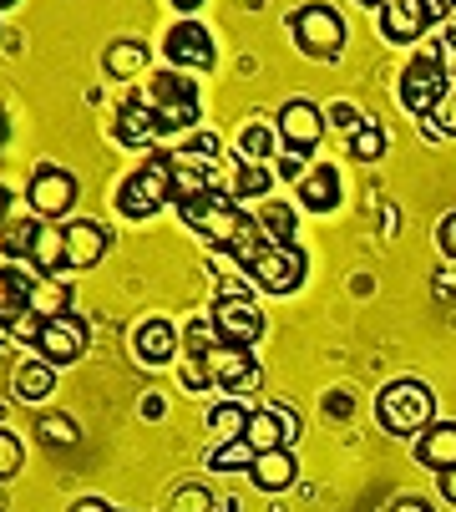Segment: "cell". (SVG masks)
<instances>
[{"label":"cell","instance_id":"6da1fadb","mask_svg":"<svg viewBox=\"0 0 456 512\" xmlns=\"http://www.w3.org/2000/svg\"><path fill=\"white\" fill-rule=\"evenodd\" d=\"M178 208H183V224L198 239L218 244V249H228V244L244 234V224H249V213L239 208V198L234 193H218V188H208V193H198V198H188Z\"/></svg>","mask_w":456,"mask_h":512},{"label":"cell","instance_id":"7a4b0ae2","mask_svg":"<svg viewBox=\"0 0 456 512\" xmlns=\"http://www.w3.org/2000/svg\"><path fill=\"white\" fill-rule=\"evenodd\" d=\"M375 421L386 426L391 436H421L431 421H436V406H431V391L421 381H391L386 391L375 396Z\"/></svg>","mask_w":456,"mask_h":512},{"label":"cell","instance_id":"3957f363","mask_svg":"<svg viewBox=\"0 0 456 512\" xmlns=\"http://www.w3.org/2000/svg\"><path fill=\"white\" fill-rule=\"evenodd\" d=\"M112 203H117L122 218H152L163 203H173V158L147 163V168H137L132 178H122V188H117Z\"/></svg>","mask_w":456,"mask_h":512},{"label":"cell","instance_id":"277c9868","mask_svg":"<svg viewBox=\"0 0 456 512\" xmlns=\"http://www.w3.org/2000/svg\"><path fill=\"white\" fill-rule=\"evenodd\" d=\"M294 41H299V51L304 56H320V61H335L340 56V46H345V16L335 11V6H304V11H294Z\"/></svg>","mask_w":456,"mask_h":512},{"label":"cell","instance_id":"5b68a950","mask_svg":"<svg viewBox=\"0 0 456 512\" xmlns=\"http://www.w3.org/2000/svg\"><path fill=\"white\" fill-rule=\"evenodd\" d=\"M152 107H158V127L163 132H188L198 122V87L183 77V71H163L152 77Z\"/></svg>","mask_w":456,"mask_h":512},{"label":"cell","instance_id":"8992f818","mask_svg":"<svg viewBox=\"0 0 456 512\" xmlns=\"http://www.w3.org/2000/svg\"><path fill=\"white\" fill-rule=\"evenodd\" d=\"M446 92H451V82H446V66H441L431 51L406 61V71H401V107H406L411 117H426V112H431Z\"/></svg>","mask_w":456,"mask_h":512},{"label":"cell","instance_id":"52a82bcc","mask_svg":"<svg viewBox=\"0 0 456 512\" xmlns=\"http://www.w3.org/2000/svg\"><path fill=\"white\" fill-rule=\"evenodd\" d=\"M274 132H279V142H284L289 153H304V158H310V153L320 148V137H325V112H320L310 97H294V102L279 107Z\"/></svg>","mask_w":456,"mask_h":512},{"label":"cell","instance_id":"ba28073f","mask_svg":"<svg viewBox=\"0 0 456 512\" xmlns=\"http://www.w3.org/2000/svg\"><path fill=\"white\" fill-rule=\"evenodd\" d=\"M208 315H213V325H218L223 345L254 350V345H259V335H264V315H259V305H254L249 295H218V305H213Z\"/></svg>","mask_w":456,"mask_h":512},{"label":"cell","instance_id":"9c48e42d","mask_svg":"<svg viewBox=\"0 0 456 512\" xmlns=\"http://www.w3.org/2000/svg\"><path fill=\"white\" fill-rule=\"evenodd\" d=\"M249 279L264 289V295H294V289L304 284V254H299L294 244H269V249L254 259Z\"/></svg>","mask_w":456,"mask_h":512},{"label":"cell","instance_id":"30bf717a","mask_svg":"<svg viewBox=\"0 0 456 512\" xmlns=\"http://www.w3.org/2000/svg\"><path fill=\"white\" fill-rule=\"evenodd\" d=\"M208 365V381L223 386V391H234V396H249L259 391V365H254V350H239V345H218L203 355Z\"/></svg>","mask_w":456,"mask_h":512},{"label":"cell","instance_id":"8fae6325","mask_svg":"<svg viewBox=\"0 0 456 512\" xmlns=\"http://www.w3.org/2000/svg\"><path fill=\"white\" fill-rule=\"evenodd\" d=\"M26 198H31V213L51 224V218L71 213V203H76V178H71L66 168H51V163H41V168L31 173V188H26Z\"/></svg>","mask_w":456,"mask_h":512},{"label":"cell","instance_id":"7c38bea8","mask_svg":"<svg viewBox=\"0 0 456 512\" xmlns=\"http://www.w3.org/2000/svg\"><path fill=\"white\" fill-rule=\"evenodd\" d=\"M36 350H41L46 365H76L87 355V325L76 315H56V320L41 325V345Z\"/></svg>","mask_w":456,"mask_h":512},{"label":"cell","instance_id":"4fadbf2b","mask_svg":"<svg viewBox=\"0 0 456 512\" xmlns=\"http://www.w3.org/2000/svg\"><path fill=\"white\" fill-rule=\"evenodd\" d=\"M163 51H168V61L173 66H188V71H208L213 66V36H208V26H198L193 16H183L173 31H168V41H163Z\"/></svg>","mask_w":456,"mask_h":512},{"label":"cell","instance_id":"5bb4252c","mask_svg":"<svg viewBox=\"0 0 456 512\" xmlns=\"http://www.w3.org/2000/svg\"><path fill=\"white\" fill-rule=\"evenodd\" d=\"M132 350H137L142 365H173L178 360V330H173V320L168 315L142 320L137 335H132Z\"/></svg>","mask_w":456,"mask_h":512},{"label":"cell","instance_id":"9a60e30c","mask_svg":"<svg viewBox=\"0 0 456 512\" xmlns=\"http://www.w3.org/2000/svg\"><path fill=\"white\" fill-rule=\"evenodd\" d=\"M107 254V229L92 218H76L66 224V269H97Z\"/></svg>","mask_w":456,"mask_h":512},{"label":"cell","instance_id":"2e32d148","mask_svg":"<svg viewBox=\"0 0 456 512\" xmlns=\"http://www.w3.org/2000/svg\"><path fill=\"white\" fill-rule=\"evenodd\" d=\"M375 16H380V36H386L391 46H406V41H416L431 26L426 11H421V0H386Z\"/></svg>","mask_w":456,"mask_h":512},{"label":"cell","instance_id":"e0dca14e","mask_svg":"<svg viewBox=\"0 0 456 512\" xmlns=\"http://www.w3.org/2000/svg\"><path fill=\"white\" fill-rule=\"evenodd\" d=\"M158 132H163V127H158V107H152V97L122 102V112H117V137L127 142V148H147Z\"/></svg>","mask_w":456,"mask_h":512},{"label":"cell","instance_id":"ac0fdd59","mask_svg":"<svg viewBox=\"0 0 456 512\" xmlns=\"http://www.w3.org/2000/svg\"><path fill=\"white\" fill-rule=\"evenodd\" d=\"M26 310H36L41 320H56L71 310V284L56 279V274H31L26 284Z\"/></svg>","mask_w":456,"mask_h":512},{"label":"cell","instance_id":"d6986e66","mask_svg":"<svg viewBox=\"0 0 456 512\" xmlns=\"http://www.w3.org/2000/svg\"><path fill=\"white\" fill-rule=\"evenodd\" d=\"M416 457H421L431 472L456 467V421H431V426L416 436Z\"/></svg>","mask_w":456,"mask_h":512},{"label":"cell","instance_id":"ffe728a7","mask_svg":"<svg viewBox=\"0 0 456 512\" xmlns=\"http://www.w3.org/2000/svg\"><path fill=\"white\" fill-rule=\"evenodd\" d=\"M249 477H254V487H259V492H289V487H294V477H299V467H294L289 447H279V452H259V457H254V467H249Z\"/></svg>","mask_w":456,"mask_h":512},{"label":"cell","instance_id":"44dd1931","mask_svg":"<svg viewBox=\"0 0 456 512\" xmlns=\"http://www.w3.org/2000/svg\"><path fill=\"white\" fill-rule=\"evenodd\" d=\"M26 259L36 264V274H56V269H66V229H56V224H46V218H41V229H36Z\"/></svg>","mask_w":456,"mask_h":512},{"label":"cell","instance_id":"7402d4cb","mask_svg":"<svg viewBox=\"0 0 456 512\" xmlns=\"http://www.w3.org/2000/svg\"><path fill=\"white\" fill-rule=\"evenodd\" d=\"M244 442L254 447V457H259V452H279V447H289V436H284V426H279V411H274V406H259V411H249Z\"/></svg>","mask_w":456,"mask_h":512},{"label":"cell","instance_id":"603a6c76","mask_svg":"<svg viewBox=\"0 0 456 512\" xmlns=\"http://www.w3.org/2000/svg\"><path fill=\"white\" fill-rule=\"evenodd\" d=\"M51 391H56V365H46L41 355H36V360H26L21 371H16V396H21L26 406H41Z\"/></svg>","mask_w":456,"mask_h":512},{"label":"cell","instance_id":"cb8c5ba5","mask_svg":"<svg viewBox=\"0 0 456 512\" xmlns=\"http://www.w3.org/2000/svg\"><path fill=\"white\" fill-rule=\"evenodd\" d=\"M299 198H304V208H315V213L340 208V173L335 168H315L310 178L299 183Z\"/></svg>","mask_w":456,"mask_h":512},{"label":"cell","instance_id":"d4e9b609","mask_svg":"<svg viewBox=\"0 0 456 512\" xmlns=\"http://www.w3.org/2000/svg\"><path fill=\"white\" fill-rule=\"evenodd\" d=\"M102 66H107V77L127 82V77H137V71L147 66V46H142V41H112V46L102 51Z\"/></svg>","mask_w":456,"mask_h":512},{"label":"cell","instance_id":"484cf974","mask_svg":"<svg viewBox=\"0 0 456 512\" xmlns=\"http://www.w3.org/2000/svg\"><path fill=\"white\" fill-rule=\"evenodd\" d=\"M279 148V132L269 122H244L239 127V163H264Z\"/></svg>","mask_w":456,"mask_h":512},{"label":"cell","instance_id":"4316f807","mask_svg":"<svg viewBox=\"0 0 456 512\" xmlns=\"http://www.w3.org/2000/svg\"><path fill=\"white\" fill-rule=\"evenodd\" d=\"M244 426H249V411H244L239 401H223V406L208 411V431H213V442H218V447H223V442H239Z\"/></svg>","mask_w":456,"mask_h":512},{"label":"cell","instance_id":"83f0119b","mask_svg":"<svg viewBox=\"0 0 456 512\" xmlns=\"http://www.w3.org/2000/svg\"><path fill=\"white\" fill-rule=\"evenodd\" d=\"M350 153H355L360 163H380V158H386V132H380L375 117H365V122L350 132Z\"/></svg>","mask_w":456,"mask_h":512},{"label":"cell","instance_id":"f1b7e54d","mask_svg":"<svg viewBox=\"0 0 456 512\" xmlns=\"http://www.w3.org/2000/svg\"><path fill=\"white\" fill-rule=\"evenodd\" d=\"M26 274H16V269H0V320H16L21 310H26Z\"/></svg>","mask_w":456,"mask_h":512},{"label":"cell","instance_id":"f546056e","mask_svg":"<svg viewBox=\"0 0 456 512\" xmlns=\"http://www.w3.org/2000/svg\"><path fill=\"white\" fill-rule=\"evenodd\" d=\"M244 467H254V447L244 442H223V447H213L208 452V472H244Z\"/></svg>","mask_w":456,"mask_h":512},{"label":"cell","instance_id":"4dcf8cb0","mask_svg":"<svg viewBox=\"0 0 456 512\" xmlns=\"http://www.w3.org/2000/svg\"><path fill=\"white\" fill-rule=\"evenodd\" d=\"M36 436H41V442H51V447H76V442H82L76 421H71V416H56V411L36 416Z\"/></svg>","mask_w":456,"mask_h":512},{"label":"cell","instance_id":"1f68e13d","mask_svg":"<svg viewBox=\"0 0 456 512\" xmlns=\"http://www.w3.org/2000/svg\"><path fill=\"white\" fill-rule=\"evenodd\" d=\"M421 127H426V137H436V142H446V137H456V92H446L426 117H421Z\"/></svg>","mask_w":456,"mask_h":512},{"label":"cell","instance_id":"d6a6232c","mask_svg":"<svg viewBox=\"0 0 456 512\" xmlns=\"http://www.w3.org/2000/svg\"><path fill=\"white\" fill-rule=\"evenodd\" d=\"M198 193H208V178H203L198 168H188V163L173 158V203H188V198H198Z\"/></svg>","mask_w":456,"mask_h":512},{"label":"cell","instance_id":"836d02e7","mask_svg":"<svg viewBox=\"0 0 456 512\" xmlns=\"http://www.w3.org/2000/svg\"><path fill=\"white\" fill-rule=\"evenodd\" d=\"M264 234H269V244H294V213L284 208V203H274V208H264Z\"/></svg>","mask_w":456,"mask_h":512},{"label":"cell","instance_id":"e575fe53","mask_svg":"<svg viewBox=\"0 0 456 512\" xmlns=\"http://www.w3.org/2000/svg\"><path fill=\"white\" fill-rule=\"evenodd\" d=\"M274 188V173L264 163H239V198H264Z\"/></svg>","mask_w":456,"mask_h":512},{"label":"cell","instance_id":"d590c367","mask_svg":"<svg viewBox=\"0 0 456 512\" xmlns=\"http://www.w3.org/2000/svg\"><path fill=\"white\" fill-rule=\"evenodd\" d=\"M218 345H223V335H218L213 315H208V320L198 315V320L188 325V355H208V350H218Z\"/></svg>","mask_w":456,"mask_h":512},{"label":"cell","instance_id":"8d00e7d4","mask_svg":"<svg viewBox=\"0 0 456 512\" xmlns=\"http://www.w3.org/2000/svg\"><path fill=\"white\" fill-rule=\"evenodd\" d=\"M213 158H218V137H213V132H198V137L183 142V158H178V163H203V168H208Z\"/></svg>","mask_w":456,"mask_h":512},{"label":"cell","instance_id":"74e56055","mask_svg":"<svg viewBox=\"0 0 456 512\" xmlns=\"http://www.w3.org/2000/svg\"><path fill=\"white\" fill-rule=\"evenodd\" d=\"M36 229H41V218H16V224H6V249L11 254H31Z\"/></svg>","mask_w":456,"mask_h":512},{"label":"cell","instance_id":"f35d334b","mask_svg":"<svg viewBox=\"0 0 456 512\" xmlns=\"http://www.w3.org/2000/svg\"><path fill=\"white\" fill-rule=\"evenodd\" d=\"M21 462H26V452H21V442L11 431H0V482H11L16 472H21Z\"/></svg>","mask_w":456,"mask_h":512},{"label":"cell","instance_id":"ab89813d","mask_svg":"<svg viewBox=\"0 0 456 512\" xmlns=\"http://www.w3.org/2000/svg\"><path fill=\"white\" fill-rule=\"evenodd\" d=\"M41 325H46V320H41L36 310H21V315L11 320V340H26V345H41Z\"/></svg>","mask_w":456,"mask_h":512},{"label":"cell","instance_id":"60d3db41","mask_svg":"<svg viewBox=\"0 0 456 512\" xmlns=\"http://www.w3.org/2000/svg\"><path fill=\"white\" fill-rule=\"evenodd\" d=\"M213 507V497L203 492V487H183L178 497H173V512H208Z\"/></svg>","mask_w":456,"mask_h":512},{"label":"cell","instance_id":"b9f144b4","mask_svg":"<svg viewBox=\"0 0 456 512\" xmlns=\"http://www.w3.org/2000/svg\"><path fill=\"white\" fill-rule=\"evenodd\" d=\"M436 244H441L446 259H456V213H446L441 224H436Z\"/></svg>","mask_w":456,"mask_h":512},{"label":"cell","instance_id":"7bdbcfd3","mask_svg":"<svg viewBox=\"0 0 456 512\" xmlns=\"http://www.w3.org/2000/svg\"><path fill=\"white\" fill-rule=\"evenodd\" d=\"M330 122H340V127H350V132H355L365 117L355 112V102H335V107H330Z\"/></svg>","mask_w":456,"mask_h":512},{"label":"cell","instance_id":"ee69618b","mask_svg":"<svg viewBox=\"0 0 456 512\" xmlns=\"http://www.w3.org/2000/svg\"><path fill=\"white\" fill-rule=\"evenodd\" d=\"M279 411V426H284V436H289V447L299 442V416H294V406H274Z\"/></svg>","mask_w":456,"mask_h":512},{"label":"cell","instance_id":"f6af8a7d","mask_svg":"<svg viewBox=\"0 0 456 512\" xmlns=\"http://www.w3.org/2000/svg\"><path fill=\"white\" fill-rule=\"evenodd\" d=\"M421 11H426V21H446L456 11V0H421Z\"/></svg>","mask_w":456,"mask_h":512},{"label":"cell","instance_id":"bcb514c9","mask_svg":"<svg viewBox=\"0 0 456 512\" xmlns=\"http://www.w3.org/2000/svg\"><path fill=\"white\" fill-rule=\"evenodd\" d=\"M299 163H304V153H289V148L279 153V173H284V178H294V173H299Z\"/></svg>","mask_w":456,"mask_h":512},{"label":"cell","instance_id":"7dc6e473","mask_svg":"<svg viewBox=\"0 0 456 512\" xmlns=\"http://www.w3.org/2000/svg\"><path fill=\"white\" fill-rule=\"evenodd\" d=\"M325 406H330V416H350V406H355V401H350V391H335Z\"/></svg>","mask_w":456,"mask_h":512},{"label":"cell","instance_id":"c3c4849f","mask_svg":"<svg viewBox=\"0 0 456 512\" xmlns=\"http://www.w3.org/2000/svg\"><path fill=\"white\" fill-rule=\"evenodd\" d=\"M436 482H441V497H446V502H456V467L436 472Z\"/></svg>","mask_w":456,"mask_h":512},{"label":"cell","instance_id":"681fc988","mask_svg":"<svg viewBox=\"0 0 456 512\" xmlns=\"http://www.w3.org/2000/svg\"><path fill=\"white\" fill-rule=\"evenodd\" d=\"M436 295H456V269H441L436 274Z\"/></svg>","mask_w":456,"mask_h":512},{"label":"cell","instance_id":"f907efd6","mask_svg":"<svg viewBox=\"0 0 456 512\" xmlns=\"http://www.w3.org/2000/svg\"><path fill=\"white\" fill-rule=\"evenodd\" d=\"M71 512H112V507L97 502V497H82V502H71Z\"/></svg>","mask_w":456,"mask_h":512},{"label":"cell","instance_id":"816d5d0a","mask_svg":"<svg viewBox=\"0 0 456 512\" xmlns=\"http://www.w3.org/2000/svg\"><path fill=\"white\" fill-rule=\"evenodd\" d=\"M391 512H431V507H426V502H421V497H401V502H396V507H391Z\"/></svg>","mask_w":456,"mask_h":512},{"label":"cell","instance_id":"f5cc1de1","mask_svg":"<svg viewBox=\"0 0 456 512\" xmlns=\"http://www.w3.org/2000/svg\"><path fill=\"white\" fill-rule=\"evenodd\" d=\"M11 213V188H0V218Z\"/></svg>","mask_w":456,"mask_h":512},{"label":"cell","instance_id":"db71d44e","mask_svg":"<svg viewBox=\"0 0 456 512\" xmlns=\"http://www.w3.org/2000/svg\"><path fill=\"white\" fill-rule=\"evenodd\" d=\"M173 6H178V11L188 16V11H198V6H203V0H173Z\"/></svg>","mask_w":456,"mask_h":512},{"label":"cell","instance_id":"11a10c76","mask_svg":"<svg viewBox=\"0 0 456 512\" xmlns=\"http://www.w3.org/2000/svg\"><path fill=\"white\" fill-rule=\"evenodd\" d=\"M6 137H11V122H6V112H0V148H6Z\"/></svg>","mask_w":456,"mask_h":512},{"label":"cell","instance_id":"9f6ffc18","mask_svg":"<svg viewBox=\"0 0 456 512\" xmlns=\"http://www.w3.org/2000/svg\"><path fill=\"white\" fill-rule=\"evenodd\" d=\"M355 6H360V11H380V6H386V0H355Z\"/></svg>","mask_w":456,"mask_h":512},{"label":"cell","instance_id":"6f0895ef","mask_svg":"<svg viewBox=\"0 0 456 512\" xmlns=\"http://www.w3.org/2000/svg\"><path fill=\"white\" fill-rule=\"evenodd\" d=\"M6 340H11V325H6V320H0V345H6Z\"/></svg>","mask_w":456,"mask_h":512},{"label":"cell","instance_id":"680465c9","mask_svg":"<svg viewBox=\"0 0 456 512\" xmlns=\"http://www.w3.org/2000/svg\"><path fill=\"white\" fill-rule=\"evenodd\" d=\"M11 6H16V0H0V11H11Z\"/></svg>","mask_w":456,"mask_h":512}]
</instances>
